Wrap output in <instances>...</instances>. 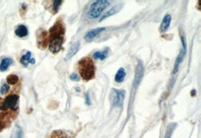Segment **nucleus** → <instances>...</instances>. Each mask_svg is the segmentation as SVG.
<instances>
[{
	"label": "nucleus",
	"instance_id": "1",
	"mask_svg": "<svg viewBox=\"0 0 201 138\" xmlns=\"http://www.w3.org/2000/svg\"><path fill=\"white\" fill-rule=\"evenodd\" d=\"M65 27L61 20H57L49 30V50L51 53H57L62 49L64 42Z\"/></svg>",
	"mask_w": 201,
	"mask_h": 138
},
{
	"label": "nucleus",
	"instance_id": "2",
	"mask_svg": "<svg viewBox=\"0 0 201 138\" xmlns=\"http://www.w3.org/2000/svg\"><path fill=\"white\" fill-rule=\"evenodd\" d=\"M78 68L79 74L84 80H90L93 79L96 73V68L93 59L90 57H84L78 62Z\"/></svg>",
	"mask_w": 201,
	"mask_h": 138
},
{
	"label": "nucleus",
	"instance_id": "3",
	"mask_svg": "<svg viewBox=\"0 0 201 138\" xmlns=\"http://www.w3.org/2000/svg\"><path fill=\"white\" fill-rule=\"evenodd\" d=\"M109 5V2L106 0H98L91 4L88 12V17L90 19H96Z\"/></svg>",
	"mask_w": 201,
	"mask_h": 138
},
{
	"label": "nucleus",
	"instance_id": "4",
	"mask_svg": "<svg viewBox=\"0 0 201 138\" xmlns=\"http://www.w3.org/2000/svg\"><path fill=\"white\" fill-rule=\"evenodd\" d=\"M19 101V96L16 94H12L7 96L5 100L0 104V110L6 111V110H12L13 112H17L18 106L17 104Z\"/></svg>",
	"mask_w": 201,
	"mask_h": 138
},
{
	"label": "nucleus",
	"instance_id": "5",
	"mask_svg": "<svg viewBox=\"0 0 201 138\" xmlns=\"http://www.w3.org/2000/svg\"><path fill=\"white\" fill-rule=\"evenodd\" d=\"M125 94L126 92L124 89H117L114 88L111 89L109 95V101L111 105L121 109L124 105Z\"/></svg>",
	"mask_w": 201,
	"mask_h": 138
},
{
	"label": "nucleus",
	"instance_id": "6",
	"mask_svg": "<svg viewBox=\"0 0 201 138\" xmlns=\"http://www.w3.org/2000/svg\"><path fill=\"white\" fill-rule=\"evenodd\" d=\"M181 50L180 51L179 54L177 56L176 59V62H175L174 64V68H173V74H176L177 73V71H179V68L180 64L181 63L182 60L184 59V58L185 57L187 53V41L185 39V37L181 35Z\"/></svg>",
	"mask_w": 201,
	"mask_h": 138
},
{
	"label": "nucleus",
	"instance_id": "7",
	"mask_svg": "<svg viewBox=\"0 0 201 138\" xmlns=\"http://www.w3.org/2000/svg\"><path fill=\"white\" fill-rule=\"evenodd\" d=\"M143 75H144V65H143L142 62L140 60L137 65H136V70H135V77L133 84V91H134V89H137V87L139 86L140 83H141Z\"/></svg>",
	"mask_w": 201,
	"mask_h": 138
},
{
	"label": "nucleus",
	"instance_id": "8",
	"mask_svg": "<svg viewBox=\"0 0 201 138\" xmlns=\"http://www.w3.org/2000/svg\"><path fill=\"white\" fill-rule=\"evenodd\" d=\"M37 45L40 49L44 50L48 45V34L44 29H39L37 32Z\"/></svg>",
	"mask_w": 201,
	"mask_h": 138
},
{
	"label": "nucleus",
	"instance_id": "9",
	"mask_svg": "<svg viewBox=\"0 0 201 138\" xmlns=\"http://www.w3.org/2000/svg\"><path fill=\"white\" fill-rule=\"evenodd\" d=\"M105 30H106L105 27H97V28L91 29L85 35V41H87V42H90V41H93L98 34H100V33L103 32L105 31Z\"/></svg>",
	"mask_w": 201,
	"mask_h": 138
},
{
	"label": "nucleus",
	"instance_id": "10",
	"mask_svg": "<svg viewBox=\"0 0 201 138\" xmlns=\"http://www.w3.org/2000/svg\"><path fill=\"white\" fill-rule=\"evenodd\" d=\"M172 20V16L169 14L165 15L163 17V20L161 22V27H160V32L161 33L166 32L168 30V29L170 28V23H171Z\"/></svg>",
	"mask_w": 201,
	"mask_h": 138
},
{
	"label": "nucleus",
	"instance_id": "11",
	"mask_svg": "<svg viewBox=\"0 0 201 138\" xmlns=\"http://www.w3.org/2000/svg\"><path fill=\"white\" fill-rule=\"evenodd\" d=\"M79 47H80L79 41H76V42L74 43L73 45H72L71 47L69 48L68 53H67V56H66V57H65L66 60H69V59H71L72 57H73V56L76 54L77 52L78 51Z\"/></svg>",
	"mask_w": 201,
	"mask_h": 138
},
{
	"label": "nucleus",
	"instance_id": "12",
	"mask_svg": "<svg viewBox=\"0 0 201 138\" xmlns=\"http://www.w3.org/2000/svg\"><path fill=\"white\" fill-rule=\"evenodd\" d=\"M15 34L19 38H24L28 34V29L24 25H20L14 31Z\"/></svg>",
	"mask_w": 201,
	"mask_h": 138
},
{
	"label": "nucleus",
	"instance_id": "13",
	"mask_svg": "<svg viewBox=\"0 0 201 138\" xmlns=\"http://www.w3.org/2000/svg\"><path fill=\"white\" fill-rule=\"evenodd\" d=\"M108 53H109V48L106 47V49L103 50V51H97L93 53V56L96 59H100V60H104L106 59L108 56Z\"/></svg>",
	"mask_w": 201,
	"mask_h": 138
},
{
	"label": "nucleus",
	"instance_id": "14",
	"mask_svg": "<svg viewBox=\"0 0 201 138\" xmlns=\"http://www.w3.org/2000/svg\"><path fill=\"white\" fill-rule=\"evenodd\" d=\"M121 7H122V4H119V5H115V6H114L113 8H111V9H110L108 12H106L105 14L103 15L101 18H100V21H102V20L106 19L107 17H108L112 16V15L115 14H116L117 12H118V11L121 8Z\"/></svg>",
	"mask_w": 201,
	"mask_h": 138
},
{
	"label": "nucleus",
	"instance_id": "15",
	"mask_svg": "<svg viewBox=\"0 0 201 138\" xmlns=\"http://www.w3.org/2000/svg\"><path fill=\"white\" fill-rule=\"evenodd\" d=\"M126 74L127 73L125 71L124 68H120L115 76V81L117 83L123 82L125 77H126Z\"/></svg>",
	"mask_w": 201,
	"mask_h": 138
},
{
	"label": "nucleus",
	"instance_id": "16",
	"mask_svg": "<svg viewBox=\"0 0 201 138\" xmlns=\"http://www.w3.org/2000/svg\"><path fill=\"white\" fill-rule=\"evenodd\" d=\"M13 63V60L11 58H4L0 63V71H5L8 70L9 66Z\"/></svg>",
	"mask_w": 201,
	"mask_h": 138
},
{
	"label": "nucleus",
	"instance_id": "17",
	"mask_svg": "<svg viewBox=\"0 0 201 138\" xmlns=\"http://www.w3.org/2000/svg\"><path fill=\"white\" fill-rule=\"evenodd\" d=\"M10 138H23V131L19 125L14 127Z\"/></svg>",
	"mask_w": 201,
	"mask_h": 138
},
{
	"label": "nucleus",
	"instance_id": "18",
	"mask_svg": "<svg viewBox=\"0 0 201 138\" xmlns=\"http://www.w3.org/2000/svg\"><path fill=\"white\" fill-rule=\"evenodd\" d=\"M31 52L30 51H27V53L23 55V56H22V57L20 58V63L24 67H27L28 66V64L30 63V59H31Z\"/></svg>",
	"mask_w": 201,
	"mask_h": 138
},
{
	"label": "nucleus",
	"instance_id": "19",
	"mask_svg": "<svg viewBox=\"0 0 201 138\" xmlns=\"http://www.w3.org/2000/svg\"><path fill=\"white\" fill-rule=\"evenodd\" d=\"M177 126V124L173 122V123H170V125H168L167 128H166V133H165L164 138H171L172 135H173V132H174L175 128Z\"/></svg>",
	"mask_w": 201,
	"mask_h": 138
},
{
	"label": "nucleus",
	"instance_id": "20",
	"mask_svg": "<svg viewBox=\"0 0 201 138\" xmlns=\"http://www.w3.org/2000/svg\"><path fill=\"white\" fill-rule=\"evenodd\" d=\"M51 138H70V136L65 133V132H62V131H54L51 134Z\"/></svg>",
	"mask_w": 201,
	"mask_h": 138
},
{
	"label": "nucleus",
	"instance_id": "21",
	"mask_svg": "<svg viewBox=\"0 0 201 138\" xmlns=\"http://www.w3.org/2000/svg\"><path fill=\"white\" fill-rule=\"evenodd\" d=\"M19 80V78L17 75L15 74H10L7 77L6 81L7 83L10 85H14V84L17 83Z\"/></svg>",
	"mask_w": 201,
	"mask_h": 138
},
{
	"label": "nucleus",
	"instance_id": "22",
	"mask_svg": "<svg viewBox=\"0 0 201 138\" xmlns=\"http://www.w3.org/2000/svg\"><path fill=\"white\" fill-rule=\"evenodd\" d=\"M53 11L54 13L56 14L58 12L59 8L61 6L62 3H63V1H59V0H57V1H54L53 2Z\"/></svg>",
	"mask_w": 201,
	"mask_h": 138
},
{
	"label": "nucleus",
	"instance_id": "23",
	"mask_svg": "<svg viewBox=\"0 0 201 138\" xmlns=\"http://www.w3.org/2000/svg\"><path fill=\"white\" fill-rule=\"evenodd\" d=\"M9 89H10V87L8 84L5 83L2 86V87L0 88V93L2 94V95H5L6 94L7 92H9Z\"/></svg>",
	"mask_w": 201,
	"mask_h": 138
},
{
	"label": "nucleus",
	"instance_id": "24",
	"mask_svg": "<svg viewBox=\"0 0 201 138\" xmlns=\"http://www.w3.org/2000/svg\"><path fill=\"white\" fill-rule=\"evenodd\" d=\"M85 104H86L87 105L90 106V104H91V101H90V95H89V92H86L85 93Z\"/></svg>",
	"mask_w": 201,
	"mask_h": 138
},
{
	"label": "nucleus",
	"instance_id": "25",
	"mask_svg": "<svg viewBox=\"0 0 201 138\" xmlns=\"http://www.w3.org/2000/svg\"><path fill=\"white\" fill-rule=\"evenodd\" d=\"M69 78L72 81H79L80 80V77L79 76L77 75L76 74H75V73H72V74H71V75L69 76Z\"/></svg>",
	"mask_w": 201,
	"mask_h": 138
},
{
	"label": "nucleus",
	"instance_id": "26",
	"mask_svg": "<svg viewBox=\"0 0 201 138\" xmlns=\"http://www.w3.org/2000/svg\"><path fill=\"white\" fill-rule=\"evenodd\" d=\"M30 64H35V59H34V58H31V59H30Z\"/></svg>",
	"mask_w": 201,
	"mask_h": 138
},
{
	"label": "nucleus",
	"instance_id": "27",
	"mask_svg": "<svg viewBox=\"0 0 201 138\" xmlns=\"http://www.w3.org/2000/svg\"><path fill=\"white\" fill-rule=\"evenodd\" d=\"M195 95H196V91H195L194 89H193V90L191 91V96H194Z\"/></svg>",
	"mask_w": 201,
	"mask_h": 138
}]
</instances>
